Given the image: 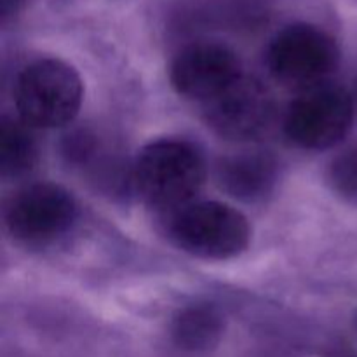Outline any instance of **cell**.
<instances>
[{
    "label": "cell",
    "instance_id": "1",
    "mask_svg": "<svg viewBox=\"0 0 357 357\" xmlns=\"http://www.w3.org/2000/svg\"><path fill=\"white\" fill-rule=\"evenodd\" d=\"M131 180L146 204L173 215L195 202L201 192L206 181L204 155L187 139H157L139 150Z\"/></svg>",
    "mask_w": 357,
    "mask_h": 357
},
{
    "label": "cell",
    "instance_id": "2",
    "mask_svg": "<svg viewBox=\"0 0 357 357\" xmlns=\"http://www.w3.org/2000/svg\"><path fill=\"white\" fill-rule=\"evenodd\" d=\"M13 96L17 117L31 129L63 128L79 115L84 82L66 61L40 58L21 68Z\"/></svg>",
    "mask_w": 357,
    "mask_h": 357
},
{
    "label": "cell",
    "instance_id": "3",
    "mask_svg": "<svg viewBox=\"0 0 357 357\" xmlns=\"http://www.w3.org/2000/svg\"><path fill=\"white\" fill-rule=\"evenodd\" d=\"M167 236L178 250L202 260H230L248 250L251 227L239 209L201 201L169 215Z\"/></svg>",
    "mask_w": 357,
    "mask_h": 357
},
{
    "label": "cell",
    "instance_id": "4",
    "mask_svg": "<svg viewBox=\"0 0 357 357\" xmlns=\"http://www.w3.org/2000/svg\"><path fill=\"white\" fill-rule=\"evenodd\" d=\"M265 63L275 80L296 89L328 82L340 65L333 35L312 23H291L271 38Z\"/></svg>",
    "mask_w": 357,
    "mask_h": 357
},
{
    "label": "cell",
    "instance_id": "5",
    "mask_svg": "<svg viewBox=\"0 0 357 357\" xmlns=\"http://www.w3.org/2000/svg\"><path fill=\"white\" fill-rule=\"evenodd\" d=\"M354 112V98L345 87L331 82L319 84L302 91L289 103L284 132L300 149H331L349 135Z\"/></svg>",
    "mask_w": 357,
    "mask_h": 357
},
{
    "label": "cell",
    "instance_id": "6",
    "mask_svg": "<svg viewBox=\"0 0 357 357\" xmlns=\"http://www.w3.org/2000/svg\"><path fill=\"white\" fill-rule=\"evenodd\" d=\"M79 206L72 192L52 181H38L16 192L3 220L14 241L45 246L65 236L77 222Z\"/></svg>",
    "mask_w": 357,
    "mask_h": 357
},
{
    "label": "cell",
    "instance_id": "7",
    "mask_svg": "<svg viewBox=\"0 0 357 357\" xmlns=\"http://www.w3.org/2000/svg\"><path fill=\"white\" fill-rule=\"evenodd\" d=\"M274 96L261 80L243 75L213 100L202 103V115L215 135L230 142H250L271 128Z\"/></svg>",
    "mask_w": 357,
    "mask_h": 357
},
{
    "label": "cell",
    "instance_id": "8",
    "mask_svg": "<svg viewBox=\"0 0 357 357\" xmlns=\"http://www.w3.org/2000/svg\"><path fill=\"white\" fill-rule=\"evenodd\" d=\"M243 75V65L236 51L213 40L185 45L174 56L169 68L173 89L185 100L199 103L218 96Z\"/></svg>",
    "mask_w": 357,
    "mask_h": 357
},
{
    "label": "cell",
    "instance_id": "9",
    "mask_svg": "<svg viewBox=\"0 0 357 357\" xmlns=\"http://www.w3.org/2000/svg\"><path fill=\"white\" fill-rule=\"evenodd\" d=\"M215 176L218 187L230 197L258 202L274 192L279 180V164L271 153L250 150L220 159Z\"/></svg>",
    "mask_w": 357,
    "mask_h": 357
},
{
    "label": "cell",
    "instance_id": "10",
    "mask_svg": "<svg viewBox=\"0 0 357 357\" xmlns=\"http://www.w3.org/2000/svg\"><path fill=\"white\" fill-rule=\"evenodd\" d=\"M225 331V317L209 303L187 305L171 321L173 342L187 352H204L215 347Z\"/></svg>",
    "mask_w": 357,
    "mask_h": 357
},
{
    "label": "cell",
    "instance_id": "11",
    "mask_svg": "<svg viewBox=\"0 0 357 357\" xmlns=\"http://www.w3.org/2000/svg\"><path fill=\"white\" fill-rule=\"evenodd\" d=\"M38 160V146L30 126L20 117L0 121V174L3 180H20L31 173Z\"/></svg>",
    "mask_w": 357,
    "mask_h": 357
},
{
    "label": "cell",
    "instance_id": "12",
    "mask_svg": "<svg viewBox=\"0 0 357 357\" xmlns=\"http://www.w3.org/2000/svg\"><path fill=\"white\" fill-rule=\"evenodd\" d=\"M328 183L347 201H357V143L338 153L328 167Z\"/></svg>",
    "mask_w": 357,
    "mask_h": 357
},
{
    "label": "cell",
    "instance_id": "13",
    "mask_svg": "<svg viewBox=\"0 0 357 357\" xmlns=\"http://www.w3.org/2000/svg\"><path fill=\"white\" fill-rule=\"evenodd\" d=\"M23 6L24 0H0V21L3 26L20 16Z\"/></svg>",
    "mask_w": 357,
    "mask_h": 357
},
{
    "label": "cell",
    "instance_id": "14",
    "mask_svg": "<svg viewBox=\"0 0 357 357\" xmlns=\"http://www.w3.org/2000/svg\"><path fill=\"white\" fill-rule=\"evenodd\" d=\"M354 323H356V330H357V312H356V319H354Z\"/></svg>",
    "mask_w": 357,
    "mask_h": 357
}]
</instances>
